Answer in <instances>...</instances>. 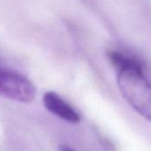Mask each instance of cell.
I'll return each instance as SVG.
<instances>
[{"label":"cell","instance_id":"6da1fadb","mask_svg":"<svg viewBox=\"0 0 151 151\" xmlns=\"http://www.w3.org/2000/svg\"><path fill=\"white\" fill-rule=\"evenodd\" d=\"M144 66L117 70V84L127 102L151 122V83L146 78Z\"/></svg>","mask_w":151,"mask_h":151},{"label":"cell","instance_id":"7a4b0ae2","mask_svg":"<svg viewBox=\"0 0 151 151\" xmlns=\"http://www.w3.org/2000/svg\"><path fill=\"white\" fill-rule=\"evenodd\" d=\"M36 93L34 84L24 75L0 67V96L20 102H30Z\"/></svg>","mask_w":151,"mask_h":151},{"label":"cell","instance_id":"3957f363","mask_svg":"<svg viewBox=\"0 0 151 151\" xmlns=\"http://www.w3.org/2000/svg\"><path fill=\"white\" fill-rule=\"evenodd\" d=\"M43 102L49 112L64 121L77 124L81 120L80 114L54 92H46L43 96Z\"/></svg>","mask_w":151,"mask_h":151},{"label":"cell","instance_id":"277c9868","mask_svg":"<svg viewBox=\"0 0 151 151\" xmlns=\"http://www.w3.org/2000/svg\"><path fill=\"white\" fill-rule=\"evenodd\" d=\"M59 151H76V150L67 145H60L59 147Z\"/></svg>","mask_w":151,"mask_h":151}]
</instances>
